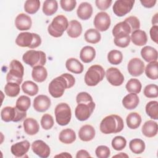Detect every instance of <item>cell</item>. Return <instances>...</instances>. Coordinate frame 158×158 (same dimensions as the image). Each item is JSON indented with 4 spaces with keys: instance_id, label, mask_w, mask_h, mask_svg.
<instances>
[{
    "instance_id": "83f0119b",
    "label": "cell",
    "mask_w": 158,
    "mask_h": 158,
    "mask_svg": "<svg viewBox=\"0 0 158 158\" xmlns=\"http://www.w3.org/2000/svg\"><path fill=\"white\" fill-rule=\"evenodd\" d=\"M66 69L74 73L80 74L83 71V65L75 58H69L65 62Z\"/></svg>"
},
{
    "instance_id": "ac0fdd59",
    "label": "cell",
    "mask_w": 158,
    "mask_h": 158,
    "mask_svg": "<svg viewBox=\"0 0 158 158\" xmlns=\"http://www.w3.org/2000/svg\"><path fill=\"white\" fill-rule=\"evenodd\" d=\"M15 25L16 28L20 31L28 30L31 27L32 21L30 16L23 13H21L16 17Z\"/></svg>"
},
{
    "instance_id": "30bf717a",
    "label": "cell",
    "mask_w": 158,
    "mask_h": 158,
    "mask_svg": "<svg viewBox=\"0 0 158 158\" xmlns=\"http://www.w3.org/2000/svg\"><path fill=\"white\" fill-rule=\"evenodd\" d=\"M94 108L95 103L93 101L78 103L75 110V117L80 121L86 120L91 115Z\"/></svg>"
},
{
    "instance_id": "f5cc1de1",
    "label": "cell",
    "mask_w": 158,
    "mask_h": 158,
    "mask_svg": "<svg viewBox=\"0 0 158 158\" xmlns=\"http://www.w3.org/2000/svg\"><path fill=\"white\" fill-rule=\"evenodd\" d=\"M112 1L111 0H96L95 4L97 7L101 10L107 9L111 5Z\"/></svg>"
},
{
    "instance_id": "1f68e13d",
    "label": "cell",
    "mask_w": 158,
    "mask_h": 158,
    "mask_svg": "<svg viewBox=\"0 0 158 158\" xmlns=\"http://www.w3.org/2000/svg\"><path fill=\"white\" fill-rule=\"evenodd\" d=\"M132 32L131 27L125 20L117 23L112 29V35L114 36L119 33L130 35Z\"/></svg>"
},
{
    "instance_id": "c3c4849f",
    "label": "cell",
    "mask_w": 158,
    "mask_h": 158,
    "mask_svg": "<svg viewBox=\"0 0 158 158\" xmlns=\"http://www.w3.org/2000/svg\"><path fill=\"white\" fill-rule=\"evenodd\" d=\"M95 153L96 156L99 158H107L110 155V151L107 146L101 145L97 147Z\"/></svg>"
},
{
    "instance_id": "5bb4252c",
    "label": "cell",
    "mask_w": 158,
    "mask_h": 158,
    "mask_svg": "<svg viewBox=\"0 0 158 158\" xmlns=\"http://www.w3.org/2000/svg\"><path fill=\"white\" fill-rule=\"evenodd\" d=\"M127 69L128 73L133 77L140 76L144 70V64L140 59L134 57L128 63Z\"/></svg>"
},
{
    "instance_id": "7bdbcfd3",
    "label": "cell",
    "mask_w": 158,
    "mask_h": 158,
    "mask_svg": "<svg viewBox=\"0 0 158 158\" xmlns=\"http://www.w3.org/2000/svg\"><path fill=\"white\" fill-rule=\"evenodd\" d=\"M31 100L29 97L27 96H20L17 100L15 107L19 110L26 112L30 107Z\"/></svg>"
},
{
    "instance_id": "db71d44e",
    "label": "cell",
    "mask_w": 158,
    "mask_h": 158,
    "mask_svg": "<svg viewBox=\"0 0 158 158\" xmlns=\"http://www.w3.org/2000/svg\"><path fill=\"white\" fill-rule=\"evenodd\" d=\"M151 40L156 43H158V26L153 25L149 31Z\"/></svg>"
},
{
    "instance_id": "4fadbf2b",
    "label": "cell",
    "mask_w": 158,
    "mask_h": 158,
    "mask_svg": "<svg viewBox=\"0 0 158 158\" xmlns=\"http://www.w3.org/2000/svg\"><path fill=\"white\" fill-rule=\"evenodd\" d=\"M107 80L113 86H120L124 81L123 75L117 68L110 67L106 72Z\"/></svg>"
},
{
    "instance_id": "ba28073f",
    "label": "cell",
    "mask_w": 158,
    "mask_h": 158,
    "mask_svg": "<svg viewBox=\"0 0 158 158\" xmlns=\"http://www.w3.org/2000/svg\"><path fill=\"white\" fill-rule=\"evenodd\" d=\"M26 117L27 112L19 110L16 107L6 106L3 107L1 111V119L6 122H17Z\"/></svg>"
},
{
    "instance_id": "e0dca14e",
    "label": "cell",
    "mask_w": 158,
    "mask_h": 158,
    "mask_svg": "<svg viewBox=\"0 0 158 158\" xmlns=\"http://www.w3.org/2000/svg\"><path fill=\"white\" fill-rule=\"evenodd\" d=\"M30 147L28 141L23 140L12 145L10 151L17 157H22L27 154Z\"/></svg>"
},
{
    "instance_id": "f1b7e54d",
    "label": "cell",
    "mask_w": 158,
    "mask_h": 158,
    "mask_svg": "<svg viewBox=\"0 0 158 158\" xmlns=\"http://www.w3.org/2000/svg\"><path fill=\"white\" fill-rule=\"evenodd\" d=\"M31 77L33 79L38 83L44 81L48 77V72L45 67L42 65H38L33 67Z\"/></svg>"
},
{
    "instance_id": "603a6c76",
    "label": "cell",
    "mask_w": 158,
    "mask_h": 158,
    "mask_svg": "<svg viewBox=\"0 0 158 158\" xmlns=\"http://www.w3.org/2000/svg\"><path fill=\"white\" fill-rule=\"evenodd\" d=\"M130 40L136 46H144L148 41V37L146 32L143 30H136L131 33Z\"/></svg>"
},
{
    "instance_id": "d6986e66",
    "label": "cell",
    "mask_w": 158,
    "mask_h": 158,
    "mask_svg": "<svg viewBox=\"0 0 158 158\" xmlns=\"http://www.w3.org/2000/svg\"><path fill=\"white\" fill-rule=\"evenodd\" d=\"M93 14V7L91 4L87 2H81L77 10V16L81 20L89 19Z\"/></svg>"
},
{
    "instance_id": "f35d334b",
    "label": "cell",
    "mask_w": 158,
    "mask_h": 158,
    "mask_svg": "<svg viewBox=\"0 0 158 158\" xmlns=\"http://www.w3.org/2000/svg\"><path fill=\"white\" fill-rule=\"evenodd\" d=\"M146 112L151 118L158 119V102L152 101L149 102L146 106Z\"/></svg>"
},
{
    "instance_id": "ffe728a7",
    "label": "cell",
    "mask_w": 158,
    "mask_h": 158,
    "mask_svg": "<svg viewBox=\"0 0 158 158\" xmlns=\"http://www.w3.org/2000/svg\"><path fill=\"white\" fill-rule=\"evenodd\" d=\"M96 131L94 127L90 125L82 126L78 131L79 138L83 141H89L95 136Z\"/></svg>"
},
{
    "instance_id": "f907efd6",
    "label": "cell",
    "mask_w": 158,
    "mask_h": 158,
    "mask_svg": "<svg viewBox=\"0 0 158 158\" xmlns=\"http://www.w3.org/2000/svg\"><path fill=\"white\" fill-rule=\"evenodd\" d=\"M131 28L132 31L139 30L140 28V22L139 19L135 16H130L125 19Z\"/></svg>"
},
{
    "instance_id": "484cf974",
    "label": "cell",
    "mask_w": 158,
    "mask_h": 158,
    "mask_svg": "<svg viewBox=\"0 0 158 158\" xmlns=\"http://www.w3.org/2000/svg\"><path fill=\"white\" fill-rule=\"evenodd\" d=\"M139 102V97L136 93H130L126 95L122 99L123 106L128 110L135 109L138 106Z\"/></svg>"
},
{
    "instance_id": "11a10c76",
    "label": "cell",
    "mask_w": 158,
    "mask_h": 158,
    "mask_svg": "<svg viewBox=\"0 0 158 158\" xmlns=\"http://www.w3.org/2000/svg\"><path fill=\"white\" fill-rule=\"evenodd\" d=\"M156 2L157 1L156 0H141L140 1V2L141 3V4L146 8H151L154 7Z\"/></svg>"
},
{
    "instance_id": "277c9868",
    "label": "cell",
    "mask_w": 158,
    "mask_h": 158,
    "mask_svg": "<svg viewBox=\"0 0 158 158\" xmlns=\"http://www.w3.org/2000/svg\"><path fill=\"white\" fill-rule=\"evenodd\" d=\"M15 43L20 47H28L30 49H35L41 44V39L40 35L36 33L22 32L19 34L16 38Z\"/></svg>"
},
{
    "instance_id": "7402d4cb",
    "label": "cell",
    "mask_w": 158,
    "mask_h": 158,
    "mask_svg": "<svg viewBox=\"0 0 158 158\" xmlns=\"http://www.w3.org/2000/svg\"><path fill=\"white\" fill-rule=\"evenodd\" d=\"M158 126L157 122L150 120L146 122L142 127L141 131L143 134L148 137L152 138L155 136L157 133Z\"/></svg>"
},
{
    "instance_id": "836d02e7",
    "label": "cell",
    "mask_w": 158,
    "mask_h": 158,
    "mask_svg": "<svg viewBox=\"0 0 158 158\" xmlns=\"http://www.w3.org/2000/svg\"><path fill=\"white\" fill-rule=\"evenodd\" d=\"M129 148L132 152L139 154L144 152L146 146L144 142L139 138H135L130 141L129 143Z\"/></svg>"
},
{
    "instance_id": "9c48e42d",
    "label": "cell",
    "mask_w": 158,
    "mask_h": 158,
    "mask_svg": "<svg viewBox=\"0 0 158 158\" xmlns=\"http://www.w3.org/2000/svg\"><path fill=\"white\" fill-rule=\"evenodd\" d=\"M56 122L61 126L69 123L72 117V112L70 106L64 102L57 104L54 109Z\"/></svg>"
},
{
    "instance_id": "681fc988",
    "label": "cell",
    "mask_w": 158,
    "mask_h": 158,
    "mask_svg": "<svg viewBox=\"0 0 158 158\" xmlns=\"http://www.w3.org/2000/svg\"><path fill=\"white\" fill-rule=\"evenodd\" d=\"M60 4L64 10L70 12L76 7L77 1L75 0H60Z\"/></svg>"
},
{
    "instance_id": "4316f807",
    "label": "cell",
    "mask_w": 158,
    "mask_h": 158,
    "mask_svg": "<svg viewBox=\"0 0 158 158\" xmlns=\"http://www.w3.org/2000/svg\"><path fill=\"white\" fill-rule=\"evenodd\" d=\"M66 31L70 37L76 38L80 36L81 34L82 26L78 21L72 20L69 23V26Z\"/></svg>"
},
{
    "instance_id": "ee69618b",
    "label": "cell",
    "mask_w": 158,
    "mask_h": 158,
    "mask_svg": "<svg viewBox=\"0 0 158 158\" xmlns=\"http://www.w3.org/2000/svg\"><path fill=\"white\" fill-rule=\"evenodd\" d=\"M107 60L111 64L118 65L123 60L122 53L118 50H112L107 54Z\"/></svg>"
},
{
    "instance_id": "74e56055",
    "label": "cell",
    "mask_w": 158,
    "mask_h": 158,
    "mask_svg": "<svg viewBox=\"0 0 158 158\" xmlns=\"http://www.w3.org/2000/svg\"><path fill=\"white\" fill-rule=\"evenodd\" d=\"M125 88L128 92L138 94L140 93L142 85L139 80L136 78H131L127 81Z\"/></svg>"
},
{
    "instance_id": "52a82bcc",
    "label": "cell",
    "mask_w": 158,
    "mask_h": 158,
    "mask_svg": "<svg viewBox=\"0 0 158 158\" xmlns=\"http://www.w3.org/2000/svg\"><path fill=\"white\" fill-rule=\"evenodd\" d=\"M23 61L31 67L38 65L43 66L46 62V54L41 51L29 50L22 56Z\"/></svg>"
},
{
    "instance_id": "d590c367",
    "label": "cell",
    "mask_w": 158,
    "mask_h": 158,
    "mask_svg": "<svg viewBox=\"0 0 158 158\" xmlns=\"http://www.w3.org/2000/svg\"><path fill=\"white\" fill-rule=\"evenodd\" d=\"M157 61L150 62L146 67L145 73L147 77L151 80H157L158 78V69Z\"/></svg>"
},
{
    "instance_id": "7a4b0ae2",
    "label": "cell",
    "mask_w": 158,
    "mask_h": 158,
    "mask_svg": "<svg viewBox=\"0 0 158 158\" xmlns=\"http://www.w3.org/2000/svg\"><path fill=\"white\" fill-rule=\"evenodd\" d=\"M124 127L123 121L121 117L112 114L104 117L99 126L100 130L104 134L117 133L120 132Z\"/></svg>"
},
{
    "instance_id": "8992f818",
    "label": "cell",
    "mask_w": 158,
    "mask_h": 158,
    "mask_svg": "<svg viewBox=\"0 0 158 158\" xmlns=\"http://www.w3.org/2000/svg\"><path fill=\"white\" fill-rule=\"evenodd\" d=\"M24 74V67L22 63L17 60H12L9 65V71L6 76L7 82H14L21 84Z\"/></svg>"
},
{
    "instance_id": "44dd1931",
    "label": "cell",
    "mask_w": 158,
    "mask_h": 158,
    "mask_svg": "<svg viewBox=\"0 0 158 158\" xmlns=\"http://www.w3.org/2000/svg\"><path fill=\"white\" fill-rule=\"evenodd\" d=\"M23 126L25 132L28 135H34L36 134L40 130V126L38 122L33 118L25 119Z\"/></svg>"
},
{
    "instance_id": "9a60e30c",
    "label": "cell",
    "mask_w": 158,
    "mask_h": 158,
    "mask_svg": "<svg viewBox=\"0 0 158 158\" xmlns=\"http://www.w3.org/2000/svg\"><path fill=\"white\" fill-rule=\"evenodd\" d=\"M33 152L41 158H47L50 155L49 146L42 140H36L31 144Z\"/></svg>"
},
{
    "instance_id": "7dc6e473",
    "label": "cell",
    "mask_w": 158,
    "mask_h": 158,
    "mask_svg": "<svg viewBox=\"0 0 158 158\" xmlns=\"http://www.w3.org/2000/svg\"><path fill=\"white\" fill-rule=\"evenodd\" d=\"M41 125L43 129L49 130L54 125V119L51 115L49 114H44L41 119Z\"/></svg>"
},
{
    "instance_id": "6f0895ef",
    "label": "cell",
    "mask_w": 158,
    "mask_h": 158,
    "mask_svg": "<svg viewBox=\"0 0 158 158\" xmlns=\"http://www.w3.org/2000/svg\"><path fill=\"white\" fill-rule=\"evenodd\" d=\"M157 15L158 14L156 13L154 17H152V23L154 25H157Z\"/></svg>"
},
{
    "instance_id": "7c38bea8",
    "label": "cell",
    "mask_w": 158,
    "mask_h": 158,
    "mask_svg": "<svg viewBox=\"0 0 158 158\" xmlns=\"http://www.w3.org/2000/svg\"><path fill=\"white\" fill-rule=\"evenodd\" d=\"M110 17L109 15L105 12L98 13L94 19V25L97 30L105 31L109 29L110 25Z\"/></svg>"
},
{
    "instance_id": "d4e9b609",
    "label": "cell",
    "mask_w": 158,
    "mask_h": 158,
    "mask_svg": "<svg viewBox=\"0 0 158 158\" xmlns=\"http://www.w3.org/2000/svg\"><path fill=\"white\" fill-rule=\"evenodd\" d=\"M96 56L94 48L90 46H84L80 51V58L84 63H89L93 60Z\"/></svg>"
},
{
    "instance_id": "d6a6232c",
    "label": "cell",
    "mask_w": 158,
    "mask_h": 158,
    "mask_svg": "<svg viewBox=\"0 0 158 158\" xmlns=\"http://www.w3.org/2000/svg\"><path fill=\"white\" fill-rule=\"evenodd\" d=\"M85 40L86 42L91 44H96L100 41L101 36L99 31L94 28H89L85 33Z\"/></svg>"
},
{
    "instance_id": "680465c9",
    "label": "cell",
    "mask_w": 158,
    "mask_h": 158,
    "mask_svg": "<svg viewBox=\"0 0 158 158\" xmlns=\"http://www.w3.org/2000/svg\"><path fill=\"white\" fill-rule=\"evenodd\" d=\"M55 157H72V156L68 152H62L60 154L56 155Z\"/></svg>"
},
{
    "instance_id": "e575fe53",
    "label": "cell",
    "mask_w": 158,
    "mask_h": 158,
    "mask_svg": "<svg viewBox=\"0 0 158 158\" xmlns=\"http://www.w3.org/2000/svg\"><path fill=\"white\" fill-rule=\"evenodd\" d=\"M58 9L57 1L56 0H46L43 2V12L48 16L55 14Z\"/></svg>"
},
{
    "instance_id": "cb8c5ba5",
    "label": "cell",
    "mask_w": 158,
    "mask_h": 158,
    "mask_svg": "<svg viewBox=\"0 0 158 158\" xmlns=\"http://www.w3.org/2000/svg\"><path fill=\"white\" fill-rule=\"evenodd\" d=\"M141 56L145 61L150 62L157 61L158 52L155 48L149 46H146L141 49Z\"/></svg>"
},
{
    "instance_id": "4dcf8cb0",
    "label": "cell",
    "mask_w": 158,
    "mask_h": 158,
    "mask_svg": "<svg viewBox=\"0 0 158 158\" xmlns=\"http://www.w3.org/2000/svg\"><path fill=\"white\" fill-rule=\"evenodd\" d=\"M126 122L129 128L136 129L139 127L141 123V117L137 112H131L127 115Z\"/></svg>"
},
{
    "instance_id": "2e32d148",
    "label": "cell",
    "mask_w": 158,
    "mask_h": 158,
    "mask_svg": "<svg viewBox=\"0 0 158 158\" xmlns=\"http://www.w3.org/2000/svg\"><path fill=\"white\" fill-rule=\"evenodd\" d=\"M51 104V100L47 96L40 94L34 99L33 108L37 112H44L50 107Z\"/></svg>"
},
{
    "instance_id": "60d3db41",
    "label": "cell",
    "mask_w": 158,
    "mask_h": 158,
    "mask_svg": "<svg viewBox=\"0 0 158 158\" xmlns=\"http://www.w3.org/2000/svg\"><path fill=\"white\" fill-rule=\"evenodd\" d=\"M20 91V85L14 82H7L4 87L5 94L9 97L17 96Z\"/></svg>"
},
{
    "instance_id": "3957f363",
    "label": "cell",
    "mask_w": 158,
    "mask_h": 158,
    "mask_svg": "<svg viewBox=\"0 0 158 158\" xmlns=\"http://www.w3.org/2000/svg\"><path fill=\"white\" fill-rule=\"evenodd\" d=\"M69 23L67 19L64 15H58L53 19L51 23L48 25V31L53 37H60L67 30Z\"/></svg>"
},
{
    "instance_id": "6da1fadb",
    "label": "cell",
    "mask_w": 158,
    "mask_h": 158,
    "mask_svg": "<svg viewBox=\"0 0 158 158\" xmlns=\"http://www.w3.org/2000/svg\"><path fill=\"white\" fill-rule=\"evenodd\" d=\"M75 83V79L71 74L65 73L53 79L48 86L49 94L54 98L61 97L67 88H72Z\"/></svg>"
},
{
    "instance_id": "8fae6325",
    "label": "cell",
    "mask_w": 158,
    "mask_h": 158,
    "mask_svg": "<svg viewBox=\"0 0 158 158\" xmlns=\"http://www.w3.org/2000/svg\"><path fill=\"white\" fill-rule=\"evenodd\" d=\"M134 4V0H117L113 5V12L117 16L123 17L131 11Z\"/></svg>"
},
{
    "instance_id": "8d00e7d4",
    "label": "cell",
    "mask_w": 158,
    "mask_h": 158,
    "mask_svg": "<svg viewBox=\"0 0 158 158\" xmlns=\"http://www.w3.org/2000/svg\"><path fill=\"white\" fill-rule=\"evenodd\" d=\"M22 89L25 94L33 96L38 93V86L32 81H25L22 85Z\"/></svg>"
},
{
    "instance_id": "ab89813d",
    "label": "cell",
    "mask_w": 158,
    "mask_h": 158,
    "mask_svg": "<svg viewBox=\"0 0 158 158\" xmlns=\"http://www.w3.org/2000/svg\"><path fill=\"white\" fill-rule=\"evenodd\" d=\"M130 36L129 35L123 33L117 34L114 36V42L115 46L120 48H126L130 43Z\"/></svg>"
},
{
    "instance_id": "b9f144b4",
    "label": "cell",
    "mask_w": 158,
    "mask_h": 158,
    "mask_svg": "<svg viewBox=\"0 0 158 158\" xmlns=\"http://www.w3.org/2000/svg\"><path fill=\"white\" fill-rule=\"evenodd\" d=\"M40 7V1L38 0H27L24 4V9L30 14H35Z\"/></svg>"
},
{
    "instance_id": "91938a15",
    "label": "cell",
    "mask_w": 158,
    "mask_h": 158,
    "mask_svg": "<svg viewBox=\"0 0 158 158\" xmlns=\"http://www.w3.org/2000/svg\"><path fill=\"white\" fill-rule=\"evenodd\" d=\"M114 157H128V156L127 154H124L123 152H120V154L115 155V156H114Z\"/></svg>"
},
{
    "instance_id": "816d5d0a",
    "label": "cell",
    "mask_w": 158,
    "mask_h": 158,
    "mask_svg": "<svg viewBox=\"0 0 158 158\" xmlns=\"http://www.w3.org/2000/svg\"><path fill=\"white\" fill-rule=\"evenodd\" d=\"M76 101L77 104L81 102H89L93 101L91 96L86 92L79 93L76 97Z\"/></svg>"
},
{
    "instance_id": "bcb514c9",
    "label": "cell",
    "mask_w": 158,
    "mask_h": 158,
    "mask_svg": "<svg viewBox=\"0 0 158 158\" xmlns=\"http://www.w3.org/2000/svg\"><path fill=\"white\" fill-rule=\"evenodd\" d=\"M144 94L148 98H155L158 96V86L154 84H149L144 89Z\"/></svg>"
},
{
    "instance_id": "f546056e",
    "label": "cell",
    "mask_w": 158,
    "mask_h": 158,
    "mask_svg": "<svg viewBox=\"0 0 158 158\" xmlns=\"http://www.w3.org/2000/svg\"><path fill=\"white\" fill-rule=\"evenodd\" d=\"M59 139L62 143L71 144L75 141L76 134L75 131L70 128L64 129L60 132Z\"/></svg>"
},
{
    "instance_id": "9f6ffc18",
    "label": "cell",
    "mask_w": 158,
    "mask_h": 158,
    "mask_svg": "<svg viewBox=\"0 0 158 158\" xmlns=\"http://www.w3.org/2000/svg\"><path fill=\"white\" fill-rule=\"evenodd\" d=\"M91 157L90 154L86 151V150L84 149H81L78 151L76 154V157L77 158H80V157Z\"/></svg>"
},
{
    "instance_id": "5b68a950",
    "label": "cell",
    "mask_w": 158,
    "mask_h": 158,
    "mask_svg": "<svg viewBox=\"0 0 158 158\" xmlns=\"http://www.w3.org/2000/svg\"><path fill=\"white\" fill-rule=\"evenodd\" d=\"M106 75L102 66L93 65L89 67L85 75V83L89 86H94L101 82Z\"/></svg>"
},
{
    "instance_id": "f6af8a7d",
    "label": "cell",
    "mask_w": 158,
    "mask_h": 158,
    "mask_svg": "<svg viewBox=\"0 0 158 158\" xmlns=\"http://www.w3.org/2000/svg\"><path fill=\"white\" fill-rule=\"evenodd\" d=\"M112 146L116 151H121L127 145V140L122 136H117L112 140Z\"/></svg>"
}]
</instances>
